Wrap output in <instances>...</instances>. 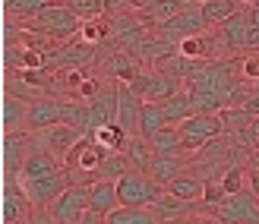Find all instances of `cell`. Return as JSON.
<instances>
[{"label": "cell", "instance_id": "cell-1", "mask_svg": "<svg viewBox=\"0 0 259 224\" xmlns=\"http://www.w3.org/2000/svg\"><path fill=\"white\" fill-rule=\"evenodd\" d=\"M25 29L41 32V35H51L54 41L63 44V41H73V38H79V32H82V19L60 0V4L41 10L35 19H29V22H25Z\"/></svg>", "mask_w": 259, "mask_h": 224}, {"label": "cell", "instance_id": "cell-32", "mask_svg": "<svg viewBox=\"0 0 259 224\" xmlns=\"http://www.w3.org/2000/svg\"><path fill=\"white\" fill-rule=\"evenodd\" d=\"M82 22L89 19H105V0H63Z\"/></svg>", "mask_w": 259, "mask_h": 224}, {"label": "cell", "instance_id": "cell-28", "mask_svg": "<svg viewBox=\"0 0 259 224\" xmlns=\"http://www.w3.org/2000/svg\"><path fill=\"white\" fill-rule=\"evenodd\" d=\"M240 7H243L240 0H205V4H199V10H202V16H205V22H209V25L228 22Z\"/></svg>", "mask_w": 259, "mask_h": 224}, {"label": "cell", "instance_id": "cell-36", "mask_svg": "<svg viewBox=\"0 0 259 224\" xmlns=\"http://www.w3.org/2000/svg\"><path fill=\"white\" fill-rule=\"evenodd\" d=\"M237 142H240V146H247L250 152H253V149H259V117H256V120H253L247 129H243L240 136H237Z\"/></svg>", "mask_w": 259, "mask_h": 224}, {"label": "cell", "instance_id": "cell-6", "mask_svg": "<svg viewBox=\"0 0 259 224\" xmlns=\"http://www.w3.org/2000/svg\"><path fill=\"white\" fill-rule=\"evenodd\" d=\"M130 85H133V92L142 101L161 104V101H167L171 95L180 92V79H174L171 73H164V70H142Z\"/></svg>", "mask_w": 259, "mask_h": 224}, {"label": "cell", "instance_id": "cell-3", "mask_svg": "<svg viewBox=\"0 0 259 224\" xmlns=\"http://www.w3.org/2000/svg\"><path fill=\"white\" fill-rule=\"evenodd\" d=\"M35 205L29 199V193L22 190L19 177L4 174V190H0V221L4 224H25L32 218Z\"/></svg>", "mask_w": 259, "mask_h": 224}, {"label": "cell", "instance_id": "cell-12", "mask_svg": "<svg viewBox=\"0 0 259 224\" xmlns=\"http://www.w3.org/2000/svg\"><path fill=\"white\" fill-rule=\"evenodd\" d=\"M22 190L29 193V199L35 208H48L51 202L57 199V196L70 187V177L67 170H60V174H51V177H38V180H19Z\"/></svg>", "mask_w": 259, "mask_h": 224}, {"label": "cell", "instance_id": "cell-34", "mask_svg": "<svg viewBox=\"0 0 259 224\" xmlns=\"http://www.w3.org/2000/svg\"><path fill=\"white\" fill-rule=\"evenodd\" d=\"M240 76H243V82L259 85V51H253V54H247V57H240Z\"/></svg>", "mask_w": 259, "mask_h": 224}, {"label": "cell", "instance_id": "cell-27", "mask_svg": "<svg viewBox=\"0 0 259 224\" xmlns=\"http://www.w3.org/2000/svg\"><path fill=\"white\" fill-rule=\"evenodd\" d=\"M167 193L180 196V199H202V193H205V180H202L199 174H193V170L187 167V170H184V174H180L177 180H171Z\"/></svg>", "mask_w": 259, "mask_h": 224}, {"label": "cell", "instance_id": "cell-13", "mask_svg": "<svg viewBox=\"0 0 259 224\" xmlns=\"http://www.w3.org/2000/svg\"><path fill=\"white\" fill-rule=\"evenodd\" d=\"M60 98H76V101H92L101 88V79L92 70H67L60 76Z\"/></svg>", "mask_w": 259, "mask_h": 224}, {"label": "cell", "instance_id": "cell-38", "mask_svg": "<svg viewBox=\"0 0 259 224\" xmlns=\"http://www.w3.org/2000/svg\"><path fill=\"white\" fill-rule=\"evenodd\" d=\"M164 224H218V221L202 218V215H187V218H174V221H164Z\"/></svg>", "mask_w": 259, "mask_h": 224}, {"label": "cell", "instance_id": "cell-17", "mask_svg": "<svg viewBox=\"0 0 259 224\" xmlns=\"http://www.w3.org/2000/svg\"><path fill=\"white\" fill-rule=\"evenodd\" d=\"M60 170H67L63 158L51 155V152H45V149H32L29 158H25V164H22V170H19V180H38V177L60 174Z\"/></svg>", "mask_w": 259, "mask_h": 224}, {"label": "cell", "instance_id": "cell-24", "mask_svg": "<svg viewBox=\"0 0 259 224\" xmlns=\"http://www.w3.org/2000/svg\"><path fill=\"white\" fill-rule=\"evenodd\" d=\"M108 224H161L149 205H120L108 215Z\"/></svg>", "mask_w": 259, "mask_h": 224}, {"label": "cell", "instance_id": "cell-42", "mask_svg": "<svg viewBox=\"0 0 259 224\" xmlns=\"http://www.w3.org/2000/svg\"><path fill=\"white\" fill-rule=\"evenodd\" d=\"M130 4H133V13H139V10H149L155 0H130Z\"/></svg>", "mask_w": 259, "mask_h": 224}, {"label": "cell", "instance_id": "cell-40", "mask_svg": "<svg viewBox=\"0 0 259 224\" xmlns=\"http://www.w3.org/2000/svg\"><path fill=\"white\" fill-rule=\"evenodd\" d=\"M253 196H259V170H250V187H247Z\"/></svg>", "mask_w": 259, "mask_h": 224}, {"label": "cell", "instance_id": "cell-23", "mask_svg": "<svg viewBox=\"0 0 259 224\" xmlns=\"http://www.w3.org/2000/svg\"><path fill=\"white\" fill-rule=\"evenodd\" d=\"M54 4H60V0H4V16H13V19H19V22H29L41 10L54 7Z\"/></svg>", "mask_w": 259, "mask_h": 224}, {"label": "cell", "instance_id": "cell-2", "mask_svg": "<svg viewBox=\"0 0 259 224\" xmlns=\"http://www.w3.org/2000/svg\"><path fill=\"white\" fill-rule=\"evenodd\" d=\"M167 193V187H161V183H155L146 170H130V174H123L117 180V196H120V205H155L161 199V196Z\"/></svg>", "mask_w": 259, "mask_h": 224}, {"label": "cell", "instance_id": "cell-26", "mask_svg": "<svg viewBox=\"0 0 259 224\" xmlns=\"http://www.w3.org/2000/svg\"><path fill=\"white\" fill-rule=\"evenodd\" d=\"M152 146L158 155H190L187 146H184V133H180V126H164L158 133L152 136Z\"/></svg>", "mask_w": 259, "mask_h": 224}, {"label": "cell", "instance_id": "cell-39", "mask_svg": "<svg viewBox=\"0 0 259 224\" xmlns=\"http://www.w3.org/2000/svg\"><path fill=\"white\" fill-rule=\"evenodd\" d=\"M108 218L101 215V212H95V208H85V215L79 218V224H105Z\"/></svg>", "mask_w": 259, "mask_h": 224}, {"label": "cell", "instance_id": "cell-41", "mask_svg": "<svg viewBox=\"0 0 259 224\" xmlns=\"http://www.w3.org/2000/svg\"><path fill=\"white\" fill-rule=\"evenodd\" d=\"M247 167H250V170H259V149H253V152H250V158H247Z\"/></svg>", "mask_w": 259, "mask_h": 224}, {"label": "cell", "instance_id": "cell-9", "mask_svg": "<svg viewBox=\"0 0 259 224\" xmlns=\"http://www.w3.org/2000/svg\"><path fill=\"white\" fill-rule=\"evenodd\" d=\"M250 32H253V13L250 4H243L228 22L218 25V44L222 51H250Z\"/></svg>", "mask_w": 259, "mask_h": 224}, {"label": "cell", "instance_id": "cell-22", "mask_svg": "<svg viewBox=\"0 0 259 224\" xmlns=\"http://www.w3.org/2000/svg\"><path fill=\"white\" fill-rule=\"evenodd\" d=\"M161 114H164L167 126H180L184 120H190V117H193V104H190L187 88H180L177 95H171L167 101H161Z\"/></svg>", "mask_w": 259, "mask_h": 224}, {"label": "cell", "instance_id": "cell-15", "mask_svg": "<svg viewBox=\"0 0 259 224\" xmlns=\"http://www.w3.org/2000/svg\"><path fill=\"white\" fill-rule=\"evenodd\" d=\"M57 123H63V98L45 95L29 104V133H38V129H48Z\"/></svg>", "mask_w": 259, "mask_h": 224}, {"label": "cell", "instance_id": "cell-20", "mask_svg": "<svg viewBox=\"0 0 259 224\" xmlns=\"http://www.w3.org/2000/svg\"><path fill=\"white\" fill-rule=\"evenodd\" d=\"M89 208H95L101 215H111L114 208H120V196H117V180H95L89 187Z\"/></svg>", "mask_w": 259, "mask_h": 224}, {"label": "cell", "instance_id": "cell-8", "mask_svg": "<svg viewBox=\"0 0 259 224\" xmlns=\"http://www.w3.org/2000/svg\"><path fill=\"white\" fill-rule=\"evenodd\" d=\"M180 133H184V146L187 152H199L205 142H212L225 133L222 114H193L190 120L180 123Z\"/></svg>", "mask_w": 259, "mask_h": 224}, {"label": "cell", "instance_id": "cell-21", "mask_svg": "<svg viewBox=\"0 0 259 224\" xmlns=\"http://www.w3.org/2000/svg\"><path fill=\"white\" fill-rule=\"evenodd\" d=\"M89 136H92L101 149H108V152H123L126 142H130V133H126L117 120H114V123H105V126H95Z\"/></svg>", "mask_w": 259, "mask_h": 224}, {"label": "cell", "instance_id": "cell-35", "mask_svg": "<svg viewBox=\"0 0 259 224\" xmlns=\"http://www.w3.org/2000/svg\"><path fill=\"white\" fill-rule=\"evenodd\" d=\"M228 199V190L222 187V180H209L205 183V193H202V202L209 205V208H215V205H222Z\"/></svg>", "mask_w": 259, "mask_h": 224}, {"label": "cell", "instance_id": "cell-44", "mask_svg": "<svg viewBox=\"0 0 259 224\" xmlns=\"http://www.w3.org/2000/svg\"><path fill=\"white\" fill-rule=\"evenodd\" d=\"M196 4H205V0H196Z\"/></svg>", "mask_w": 259, "mask_h": 224}, {"label": "cell", "instance_id": "cell-7", "mask_svg": "<svg viewBox=\"0 0 259 224\" xmlns=\"http://www.w3.org/2000/svg\"><path fill=\"white\" fill-rule=\"evenodd\" d=\"M205 29H209V22H205L202 10L199 7H190V10L177 13V16H171V19H164L158 29H155V35H161L164 41H171V44H180L184 38L202 35Z\"/></svg>", "mask_w": 259, "mask_h": 224}, {"label": "cell", "instance_id": "cell-33", "mask_svg": "<svg viewBox=\"0 0 259 224\" xmlns=\"http://www.w3.org/2000/svg\"><path fill=\"white\" fill-rule=\"evenodd\" d=\"M79 38H82L85 44L101 48V44H105V38H108V19H89V22H82Z\"/></svg>", "mask_w": 259, "mask_h": 224}, {"label": "cell", "instance_id": "cell-25", "mask_svg": "<svg viewBox=\"0 0 259 224\" xmlns=\"http://www.w3.org/2000/svg\"><path fill=\"white\" fill-rule=\"evenodd\" d=\"M123 155H126V161L133 164L136 170H149V164H152V158H155V146L146 139V136H130V142H126V149H123Z\"/></svg>", "mask_w": 259, "mask_h": 224}, {"label": "cell", "instance_id": "cell-31", "mask_svg": "<svg viewBox=\"0 0 259 224\" xmlns=\"http://www.w3.org/2000/svg\"><path fill=\"white\" fill-rule=\"evenodd\" d=\"M218 180H222V187L228 190V196L231 193H243L250 187V167L247 164H234V167H228Z\"/></svg>", "mask_w": 259, "mask_h": 224}, {"label": "cell", "instance_id": "cell-11", "mask_svg": "<svg viewBox=\"0 0 259 224\" xmlns=\"http://www.w3.org/2000/svg\"><path fill=\"white\" fill-rule=\"evenodd\" d=\"M32 152V133L19 129V133H4L0 142V161H4V174L7 177H19V170L25 164V158Z\"/></svg>", "mask_w": 259, "mask_h": 224}, {"label": "cell", "instance_id": "cell-46", "mask_svg": "<svg viewBox=\"0 0 259 224\" xmlns=\"http://www.w3.org/2000/svg\"><path fill=\"white\" fill-rule=\"evenodd\" d=\"M25 224H29V221H25Z\"/></svg>", "mask_w": 259, "mask_h": 224}, {"label": "cell", "instance_id": "cell-29", "mask_svg": "<svg viewBox=\"0 0 259 224\" xmlns=\"http://www.w3.org/2000/svg\"><path fill=\"white\" fill-rule=\"evenodd\" d=\"M167 120H164V114H161V104H152L146 101L142 104V114H139V136H146L152 142V136L158 133V129H164Z\"/></svg>", "mask_w": 259, "mask_h": 224}, {"label": "cell", "instance_id": "cell-47", "mask_svg": "<svg viewBox=\"0 0 259 224\" xmlns=\"http://www.w3.org/2000/svg\"><path fill=\"white\" fill-rule=\"evenodd\" d=\"M105 224H108V221H105Z\"/></svg>", "mask_w": 259, "mask_h": 224}, {"label": "cell", "instance_id": "cell-18", "mask_svg": "<svg viewBox=\"0 0 259 224\" xmlns=\"http://www.w3.org/2000/svg\"><path fill=\"white\" fill-rule=\"evenodd\" d=\"M187 164H190V155H158V152H155V158H152V164H149L146 174L155 183H161V187H171V180H177L180 174H184Z\"/></svg>", "mask_w": 259, "mask_h": 224}, {"label": "cell", "instance_id": "cell-14", "mask_svg": "<svg viewBox=\"0 0 259 224\" xmlns=\"http://www.w3.org/2000/svg\"><path fill=\"white\" fill-rule=\"evenodd\" d=\"M152 212H155V218L164 224V221L187 218V215H212V208L205 205L202 199H180V196H174V193H164L161 199L152 205Z\"/></svg>", "mask_w": 259, "mask_h": 224}, {"label": "cell", "instance_id": "cell-5", "mask_svg": "<svg viewBox=\"0 0 259 224\" xmlns=\"http://www.w3.org/2000/svg\"><path fill=\"white\" fill-rule=\"evenodd\" d=\"M85 136L89 133H82V129H76V126L57 123V126H48V129L32 133V149H45L51 155H57V158H67Z\"/></svg>", "mask_w": 259, "mask_h": 224}, {"label": "cell", "instance_id": "cell-19", "mask_svg": "<svg viewBox=\"0 0 259 224\" xmlns=\"http://www.w3.org/2000/svg\"><path fill=\"white\" fill-rule=\"evenodd\" d=\"M29 104L32 101L4 95V104H0V123H4V133H19V129H29Z\"/></svg>", "mask_w": 259, "mask_h": 224}, {"label": "cell", "instance_id": "cell-4", "mask_svg": "<svg viewBox=\"0 0 259 224\" xmlns=\"http://www.w3.org/2000/svg\"><path fill=\"white\" fill-rule=\"evenodd\" d=\"M212 218L218 224H253L259 221V196H253L250 190L231 193L222 205L212 208Z\"/></svg>", "mask_w": 259, "mask_h": 224}, {"label": "cell", "instance_id": "cell-37", "mask_svg": "<svg viewBox=\"0 0 259 224\" xmlns=\"http://www.w3.org/2000/svg\"><path fill=\"white\" fill-rule=\"evenodd\" d=\"M123 13H133V4H130V0H105V19L123 16Z\"/></svg>", "mask_w": 259, "mask_h": 224}, {"label": "cell", "instance_id": "cell-45", "mask_svg": "<svg viewBox=\"0 0 259 224\" xmlns=\"http://www.w3.org/2000/svg\"><path fill=\"white\" fill-rule=\"evenodd\" d=\"M253 224H259V221H253Z\"/></svg>", "mask_w": 259, "mask_h": 224}, {"label": "cell", "instance_id": "cell-43", "mask_svg": "<svg viewBox=\"0 0 259 224\" xmlns=\"http://www.w3.org/2000/svg\"><path fill=\"white\" fill-rule=\"evenodd\" d=\"M240 4H253V0H240Z\"/></svg>", "mask_w": 259, "mask_h": 224}, {"label": "cell", "instance_id": "cell-16", "mask_svg": "<svg viewBox=\"0 0 259 224\" xmlns=\"http://www.w3.org/2000/svg\"><path fill=\"white\" fill-rule=\"evenodd\" d=\"M142 101L136 92H133V85L130 82H120V92H117V123L126 129L130 136H136L139 133V114H142Z\"/></svg>", "mask_w": 259, "mask_h": 224}, {"label": "cell", "instance_id": "cell-10", "mask_svg": "<svg viewBox=\"0 0 259 224\" xmlns=\"http://www.w3.org/2000/svg\"><path fill=\"white\" fill-rule=\"evenodd\" d=\"M85 208H89V187H67L48 205V212L54 218V224H79Z\"/></svg>", "mask_w": 259, "mask_h": 224}, {"label": "cell", "instance_id": "cell-30", "mask_svg": "<svg viewBox=\"0 0 259 224\" xmlns=\"http://www.w3.org/2000/svg\"><path fill=\"white\" fill-rule=\"evenodd\" d=\"M222 114V123H225V133H231V136H240L243 129H247L256 117L247 111V108H225V111H218Z\"/></svg>", "mask_w": 259, "mask_h": 224}]
</instances>
